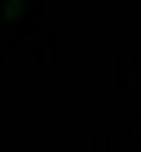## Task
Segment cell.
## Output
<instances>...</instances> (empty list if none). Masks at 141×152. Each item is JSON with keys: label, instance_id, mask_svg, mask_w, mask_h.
Masks as SVG:
<instances>
[{"label": "cell", "instance_id": "6da1fadb", "mask_svg": "<svg viewBox=\"0 0 141 152\" xmlns=\"http://www.w3.org/2000/svg\"><path fill=\"white\" fill-rule=\"evenodd\" d=\"M5 15H10V20L20 15V0H5Z\"/></svg>", "mask_w": 141, "mask_h": 152}]
</instances>
